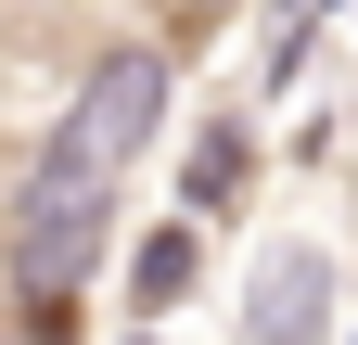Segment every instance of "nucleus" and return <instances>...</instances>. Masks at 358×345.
<instances>
[{"label":"nucleus","mask_w":358,"mask_h":345,"mask_svg":"<svg viewBox=\"0 0 358 345\" xmlns=\"http://www.w3.org/2000/svg\"><path fill=\"white\" fill-rule=\"evenodd\" d=\"M154 128H166V52L141 38V52H103V64L77 77V103H64L52 141H38L26 179H38V192H77V205H115V179L141 166Z\"/></svg>","instance_id":"1"},{"label":"nucleus","mask_w":358,"mask_h":345,"mask_svg":"<svg viewBox=\"0 0 358 345\" xmlns=\"http://www.w3.org/2000/svg\"><path fill=\"white\" fill-rule=\"evenodd\" d=\"M243 345H333V269L307 243L256 256V294H243Z\"/></svg>","instance_id":"2"},{"label":"nucleus","mask_w":358,"mask_h":345,"mask_svg":"<svg viewBox=\"0 0 358 345\" xmlns=\"http://www.w3.org/2000/svg\"><path fill=\"white\" fill-rule=\"evenodd\" d=\"M231 192H256V141H243V115H217L205 141H192V166H179V218H231Z\"/></svg>","instance_id":"3"},{"label":"nucleus","mask_w":358,"mask_h":345,"mask_svg":"<svg viewBox=\"0 0 358 345\" xmlns=\"http://www.w3.org/2000/svg\"><path fill=\"white\" fill-rule=\"evenodd\" d=\"M192 269H205V230H192V218H154L141 243H128V307L166 320L179 294H192Z\"/></svg>","instance_id":"4"},{"label":"nucleus","mask_w":358,"mask_h":345,"mask_svg":"<svg viewBox=\"0 0 358 345\" xmlns=\"http://www.w3.org/2000/svg\"><path fill=\"white\" fill-rule=\"evenodd\" d=\"M64 103H77V77H52L26 38H0V141H52Z\"/></svg>","instance_id":"5"},{"label":"nucleus","mask_w":358,"mask_h":345,"mask_svg":"<svg viewBox=\"0 0 358 345\" xmlns=\"http://www.w3.org/2000/svg\"><path fill=\"white\" fill-rule=\"evenodd\" d=\"M141 13H154V52L179 64V52H205V38H217V26H231V13H243V0H141Z\"/></svg>","instance_id":"6"},{"label":"nucleus","mask_w":358,"mask_h":345,"mask_svg":"<svg viewBox=\"0 0 358 345\" xmlns=\"http://www.w3.org/2000/svg\"><path fill=\"white\" fill-rule=\"evenodd\" d=\"M115 345H166V332H154V320H141V332H115Z\"/></svg>","instance_id":"7"}]
</instances>
